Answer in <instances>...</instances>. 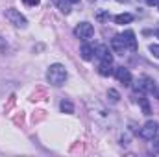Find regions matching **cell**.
<instances>
[{
  "instance_id": "obj_1",
  "label": "cell",
  "mask_w": 159,
  "mask_h": 157,
  "mask_svg": "<svg viewBox=\"0 0 159 157\" xmlns=\"http://www.w3.org/2000/svg\"><path fill=\"white\" fill-rule=\"evenodd\" d=\"M67 69L63 67V65H59V63H54V65H50L48 67V70H46V79H48V83L50 85H54V87H61L65 81H67Z\"/></svg>"
},
{
  "instance_id": "obj_2",
  "label": "cell",
  "mask_w": 159,
  "mask_h": 157,
  "mask_svg": "<svg viewBox=\"0 0 159 157\" xmlns=\"http://www.w3.org/2000/svg\"><path fill=\"white\" fill-rule=\"evenodd\" d=\"M6 19H7L13 26H17V28H26V24H28L26 17L20 15V11H17V9H13V7L6 9Z\"/></svg>"
},
{
  "instance_id": "obj_3",
  "label": "cell",
  "mask_w": 159,
  "mask_h": 157,
  "mask_svg": "<svg viewBox=\"0 0 159 157\" xmlns=\"http://www.w3.org/2000/svg\"><path fill=\"white\" fill-rule=\"evenodd\" d=\"M74 35L78 37V39H91L93 35H94V28H93V24H89V22H80L78 26L74 28Z\"/></svg>"
},
{
  "instance_id": "obj_4",
  "label": "cell",
  "mask_w": 159,
  "mask_h": 157,
  "mask_svg": "<svg viewBox=\"0 0 159 157\" xmlns=\"http://www.w3.org/2000/svg\"><path fill=\"white\" fill-rule=\"evenodd\" d=\"M159 126L156 120H148L143 128H141V131H139V135L143 137V139H146V141H152L154 137H156V133H157Z\"/></svg>"
},
{
  "instance_id": "obj_5",
  "label": "cell",
  "mask_w": 159,
  "mask_h": 157,
  "mask_svg": "<svg viewBox=\"0 0 159 157\" xmlns=\"http://www.w3.org/2000/svg\"><path fill=\"white\" fill-rule=\"evenodd\" d=\"M94 54H96V57H98L100 61H104V63H113L111 50H109L106 44H100L98 48H94Z\"/></svg>"
},
{
  "instance_id": "obj_6",
  "label": "cell",
  "mask_w": 159,
  "mask_h": 157,
  "mask_svg": "<svg viewBox=\"0 0 159 157\" xmlns=\"http://www.w3.org/2000/svg\"><path fill=\"white\" fill-rule=\"evenodd\" d=\"M115 78L119 79L122 85H131V72L128 69H124V67H119L115 70Z\"/></svg>"
},
{
  "instance_id": "obj_7",
  "label": "cell",
  "mask_w": 159,
  "mask_h": 157,
  "mask_svg": "<svg viewBox=\"0 0 159 157\" xmlns=\"http://www.w3.org/2000/svg\"><path fill=\"white\" fill-rule=\"evenodd\" d=\"M122 39H124V43H126L128 50H131V52L137 50V39H135V34H133L131 30H126V32L122 34Z\"/></svg>"
},
{
  "instance_id": "obj_8",
  "label": "cell",
  "mask_w": 159,
  "mask_h": 157,
  "mask_svg": "<svg viewBox=\"0 0 159 157\" xmlns=\"http://www.w3.org/2000/svg\"><path fill=\"white\" fill-rule=\"evenodd\" d=\"M111 46H113V50L119 52V54H124V52L128 50V46H126V43H124V39H122V35H117L115 39L111 41Z\"/></svg>"
},
{
  "instance_id": "obj_9",
  "label": "cell",
  "mask_w": 159,
  "mask_h": 157,
  "mask_svg": "<svg viewBox=\"0 0 159 157\" xmlns=\"http://www.w3.org/2000/svg\"><path fill=\"white\" fill-rule=\"evenodd\" d=\"M80 52H81V57H83L85 61H89V59H93V54H94V48H93L91 44H83Z\"/></svg>"
},
{
  "instance_id": "obj_10",
  "label": "cell",
  "mask_w": 159,
  "mask_h": 157,
  "mask_svg": "<svg viewBox=\"0 0 159 157\" xmlns=\"http://www.w3.org/2000/svg\"><path fill=\"white\" fill-rule=\"evenodd\" d=\"M131 20H133V15L131 13H120V15L115 17V22L117 24H129Z\"/></svg>"
},
{
  "instance_id": "obj_11",
  "label": "cell",
  "mask_w": 159,
  "mask_h": 157,
  "mask_svg": "<svg viewBox=\"0 0 159 157\" xmlns=\"http://www.w3.org/2000/svg\"><path fill=\"white\" fill-rule=\"evenodd\" d=\"M98 72L102 74V76H111L113 74V69H111V63H100V67H98Z\"/></svg>"
},
{
  "instance_id": "obj_12",
  "label": "cell",
  "mask_w": 159,
  "mask_h": 157,
  "mask_svg": "<svg viewBox=\"0 0 159 157\" xmlns=\"http://www.w3.org/2000/svg\"><path fill=\"white\" fill-rule=\"evenodd\" d=\"M59 107H61V111H63V113H67V115L74 113V105H72V102H69V100H61Z\"/></svg>"
},
{
  "instance_id": "obj_13",
  "label": "cell",
  "mask_w": 159,
  "mask_h": 157,
  "mask_svg": "<svg viewBox=\"0 0 159 157\" xmlns=\"http://www.w3.org/2000/svg\"><path fill=\"white\" fill-rule=\"evenodd\" d=\"M139 104H141V107H143V113H144V115H150V113H152L150 104H148V100H146L144 96H139Z\"/></svg>"
},
{
  "instance_id": "obj_14",
  "label": "cell",
  "mask_w": 159,
  "mask_h": 157,
  "mask_svg": "<svg viewBox=\"0 0 159 157\" xmlns=\"http://www.w3.org/2000/svg\"><path fill=\"white\" fill-rule=\"evenodd\" d=\"M57 6H59V9H61L65 15L70 13V2H69V0H57Z\"/></svg>"
},
{
  "instance_id": "obj_15",
  "label": "cell",
  "mask_w": 159,
  "mask_h": 157,
  "mask_svg": "<svg viewBox=\"0 0 159 157\" xmlns=\"http://www.w3.org/2000/svg\"><path fill=\"white\" fill-rule=\"evenodd\" d=\"M96 20H100V22L109 20V13H107V11H98V13H96Z\"/></svg>"
},
{
  "instance_id": "obj_16",
  "label": "cell",
  "mask_w": 159,
  "mask_h": 157,
  "mask_svg": "<svg viewBox=\"0 0 159 157\" xmlns=\"http://www.w3.org/2000/svg\"><path fill=\"white\" fill-rule=\"evenodd\" d=\"M107 96H109V98H111V102H115V104H117V102H119V92H117V91H115V89H109V92H107Z\"/></svg>"
},
{
  "instance_id": "obj_17",
  "label": "cell",
  "mask_w": 159,
  "mask_h": 157,
  "mask_svg": "<svg viewBox=\"0 0 159 157\" xmlns=\"http://www.w3.org/2000/svg\"><path fill=\"white\" fill-rule=\"evenodd\" d=\"M150 52H152L156 57H159V44H150Z\"/></svg>"
},
{
  "instance_id": "obj_18",
  "label": "cell",
  "mask_w": 159,
  "mask_h": 157,
  "mask_svg": "<svg viewBox=\"0 0 159 157\" xmlns=\"http://www.w3.org/2000/svg\"><path fill=\"white\" fill-rule=\"evenodd\" d=\"M6 50H7V41L0 37V52H6Z\"/></svg>"
},
{
  "instance_id": "obj_19",
  "label": "cell",
  "mask_w": 159,
  "mask_h": 157,
  "mask_svg": "<svg viewBox=\"0 0 159 157\" xmlns=\"http://www.w3.org/2000/svg\"><path fill=\"white\" fill-rule=\"evenodd\" d=\"M152 141H154V152H156V154H159V139H156V137H154Z\"/></svg>"
},
{
  "instance_id": "obj_20",
  "label": "cell",
  "mask_w": 159,
  "mask_h": 157,
  "mask_svg": "<svg viewBox=\"0 0 159 157\" xmlns=\"http://www.w3.org/2000/svg\"><path fill=\"white\" fill-rule=\"evenodd\" d=\"M22 2H24L26 6H37V4H39V0H22Z\"/></svg>"
},
{
  "instance_id": "obj_21",
  "label": "cell",
  "mask_w": 159,
  "mask_h": 157,
  "mask_svg": "<svg viewBox=\"0 0 159 157\" xmlns=\"http://www.w3.org/2000/svg\"><path fill=\"white\" fill-rule=\"evenodd\" d=\"M148 6H159V0H146Z\"/></svg>"
},
{
  "instance_id": "obj_22",
  "label": "cell",
  "mask_w": 159,
  "mask_h": 157,
  "mask_svg": "<svg viewBox=\"0 0 159 157\" xmlns=\"http://www.w3.org/2000/svg\"><path fill=\"white\" fill-rule=\"evenodd\" d=\"M69 2H70V4H78L80 0H69Z\"/></svg>"
},
{
  "instance_id": "obj_23",
  "label": "cell",
  "mask_w": 159,
  "mask_h": 157,
  "mask_svg": "<svg viewBox=\"0 0 159 157\" xmlns=\"http://www.w3.org/2000/svg\"><path fill=\"white\" fill-rule=\"evenodd\" d=\"M156 35H157V37H159V30H157V32H156Z\"/></svg>"
}]
</instances>
